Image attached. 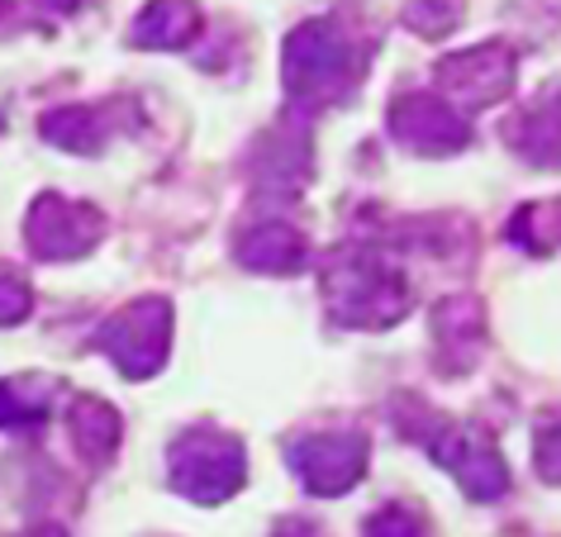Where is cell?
<instances>
[{"label":"cell","instance_id":"obj_6","mask_svg":"<svg viewBox=\"0 0 561 537\" xmlns=\"http://www.w3.org/2000/svg\"><path fill=\"white\" fill-rule=\"evenodd\" d=\"M419 437H424L428 457L438 461L443 471H453V480L471 494V500L490 504L510 490V466L500 461V447L490 443L485 433L457 429V423H428Z\"/></svg>","mask_w":561,"mask_h":537},{"label":"cell","instance_id":"obj_12","mask_svg":"<svg viewBox=\"0 0 561 537\" xmlns=\"http://www.w3.org/2000/svg\"><path fill=\"white\" fill-rule=\"evenodd\" d=\"M67 433H72V447L91 466H105L119 447V414L95 395H77L72 409H67Z\"/></svg>","mask_w":561,"mask_h":537},{"label":"cell","instance_id":"obj_19","mask_svg":"<svg viewBox=\"0 0 561 537\" xmlns=\"http://www.w3.org/2000/svg\"><path fill=\"white\" fill-rule=\"evenodd\" d=\"M276 152H296V167H310V158H305V138H300L296 148H286V134H280V148H276ZM272 162H276V172H280V176H276V186H286V191L296 186V181L286 176V158H272ZM290 195H296V191H290Z\"/></svg>","mask_w":561,"mask_h":537},{"label":"cell","instance_id":"obj_13","mask_svg":"<svg viewBox=\"0 0 561 537\" xmlns=\"http://www.w3.org/2000/svg\"><path fill=\"white\" fill-rule=\"evenodd\" d=\"M201 34V10L195 0H148V10L134 20L138 48H186Z\"/></svg>","mask_w":561,"mask_h":537},{"label":"cell","instance_id":"obj_10","mask_svg":"<svg viewBox=\"0 0 561 537\" xmlns=\"http://www.w3.org/2000/svg\"><path fill=\"white\" fill-rule=\"evenodd\" d=\"M433 343H438V366L447 376H461L481 362L485 352V315L481 300L471 295H457V300H443L433 309Z\"/></svg>","mask_w":561,"mask_h":537},{"label":"cell","instance_id":"obj_17","mask_svg":"<svg viewBox=\"0 0 561 537\" xmlns=\"http://www.w3.org/2000/svg\"><path fill=\"white\" fill-rule=\"evenodd\" d=\"M367 537H428V523L404 504H386L367 518Z\"/></svg>","mask_w":561,"mask_h":537},{"label":"cell","instance_id":"obj_18","mask_svg":"<svg viewBox=\"0 0 561 537\" xmlns=\"http://www.w3.org/2000/svg\"><path fill=\"white\" fill-rule=\"evenodd\" d=\"M538 476L547 485H561V409L538 423Z\"/></svg>","mask_w":561,"mask_h":537},{"label":"cell","instance_id":"obj_7","mask_svg":"<svg viewBox=\"0 0 561 537\" xmlns=\"http://www.w3.org/2000/svg\"><path fill=\"white\" fill-rule=\"evenodd\" d=\"M390 138L419 158H453L471 144V124L461 119L443 95L433 91H404L390 101Z\"/></svg>","mask_w":561,"mask_h":537},{"label":"cell","instance_id":"obj_15","mask_svg":"<svg viewBox=\"0 0 561 537\" xmlns=\"http://www.w3.org/2000/svg\"><path fill=\"white\" fill-rule=\"evenodd\" d=\"M53 386L48 380H0V429H20V423H38L48 414Z\"/></svg>","mask_w":561,"mask_h":537},{"label":"cell","instance_id":"obj_2","mask_svg":"<svg viewBox=\"0 0 561 537\" xmlns=\"http://www.w3.org/2000/svg\"><path fill=\"white\" fill-rule=\"evenodd\" d=\"M280 81L300 110H329L362 81V58L353 34L339 20H310L280 48Z\"/></svg>","mask_w":561,"mask_h":537},{"label":"cell","instance_id":"obj_9","mask_svg":"<svg viewBox=\"0 0 561 537\" xmlns=\"http://www.w3.org/2000/svg\"><path fill=\"white\" fill-rule=\"evenodd\" d=\"M514 67L518 62L510 44H476L443 58L433 67V77H438L453 110H485V105H500L514 91Z\"/></svg>","mask_w":561,"mask_h":537},{"label":"cell","instance_id":"obj_5","mask_svg":"<svg viewBox=\"0 0 561 537\" xmlns=\"http://www.w3.org/2000/svg\"><path fill=\"white\" fill-rule=\"evenodd\" d=\"M290 471L300 476V485L310 494H347L367 476V433L357 429H319L305 433L286 447Z\"/></svg>","mask_w":561,"mask_h":537},{"label":"cell","instance_id":"obj_20","mask_svg":"<svg viewBox=\"0 0 561 537\" xmlns=\"http://www.w3.org/2000/svg\"><path fill=\"white\" fill-rule=\"evenodd\" d=\"M15 537H67V528H58V523H44V528H30V533H15Z\"/></svg>","mask_w":561,"mask_h":537},{"label":"cell","instance_id":"obj_16","mask_svg":"<svg viewBox=\"0 0 561 537\" xmlns=\"http://www.w3.org/2000/svg\"><path fill=\"white\" fill-rule=\"evenodd\" d=\"M34 309V290L30 281H24L15 266H0V329H10V323H24Z\"/></svg>","mask_w":561,"mask_h":537},{"label":"cell","instance_id":"obj_3","mask_svg":"<svg viewBox=\"0 0 561 537\" xmlns=\"http://www.w3.org/2000/svg\"><path fill=\"white\" fill-rule=\"evenodd\" d=\"M167 476H172V490L186 494V500L219 504V500H229L248 476L243 443H238L233 433H219V429H186L172 443Z\"/></svg>","mask_w":561,"mask_h":537},{"label":"cell","instance_id":"obj_14","mask_svg":"<svg viewBox=\"0 0 561 537\" xmlns=\"http://www.w3.org/2000/svg\"><path fill=\"white\" fill-rule=\"evenodd\" d=\"M115 105H77V110H58L44 119V138L67 152H101L105 138L115 134Z\"/></svg>","mask_w":561,"mask_h":537},{"label":"cell","instance_id":"obj_4","mask_svg":"<svg viewBox=\"0 0 561 537\" xmlns=\"http://www.w3.org/2000/svg\"><path fill=\"white\" fill-rule=\"evenodd\" d=\"M95 343L110 362L119 366V376L148 380L162 372L167 347H172V305L167 300H134L119 315H110L95 333Z\"/></svg>","mask_w":561,"mask_h":537},{"label":"cell","instance_id":"obj_8","mask_svg":"<svg viewBox=\"0 0 561 537\" xmlns=\"http://www.w3.org/2000/svg\"><path fill=\"white\" fill-rule=\"evenodd\" d=\"M105 233V215L87 201H67V195L48 191L38 195L30 209V252L38 262H72L101 243Z\"/></svg>","mask_w":561,"mask_h":537},{"label":"cell","instance_id":"obj_1","mask_svg":"<svg viewBox=\"0 0 561 537\" xmlns=\"http://www.w3.org/2000/svg\"><path fill=\"white\" fill-rule=\"evenodd\" d=\"M319 286H324L329 315L347 323V329H390L396 319H404V305H410L404 276L376 248L362 243H343L324 252Z\"/></svg>","mask_w":561,"mask_h":537},{"label":"cell","instance_id":"obj_11","mask_svg":"<svg viewBox=\"0 0 561 537\" xmlns=\"http://www.w3.org/2000/svg\"><path fill=\"white\" fill-rule=\"evenodd\" d=\"M238 262L252 266V272H266V276H290L300 272L305 258H310V248H305L300 229H290V224H252V229L238 238Z\"/></svg>","mask_w":561,"mask_h":537}]
</instances>
